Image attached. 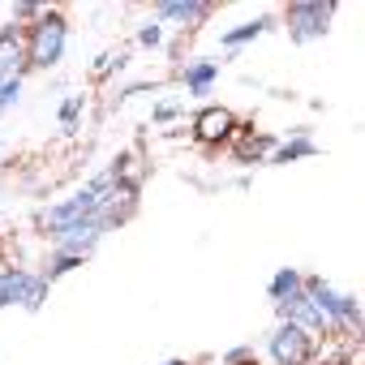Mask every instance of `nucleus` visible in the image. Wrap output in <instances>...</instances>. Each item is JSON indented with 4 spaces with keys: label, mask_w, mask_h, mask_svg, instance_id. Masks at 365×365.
<instances>
[{
    "label": "nucleus",
    "mask_w": 365,
    "mask_h": 365,
    "mask_svg": "<svg viewBox=\"0 0 365 365\" xmlns=\"http://www.w3.org/2000/svg\"><path fill=\"white\" fill-rule=\"evenodd\" d=\"M69 43V26L56 9H43L26 31V69H56Z\"/></svg>",
    "instance_id": "nucleus-1"
},
{
    "label": "nucleus",
    "mask_w": 365,
    "mask_h": 365,
    "mask_svg": "<svg viewBox=\"0 0 365 365\" xmlns=\"http://www.w3.org/2000/svg\"><path fill=\"white\" fill-rule=\"evenodd\" d=\"M339 5L335 0H297V5L284 9V26H288V39L292 43H314L331 31Z\"/></svg>",
    "instance_id": "nucleus-2"
},
{
    "label": "nucleus",
    "mask_w": 365,
    "mask_h": 365,
    "mask_svg": "<svg viewBox=\"0 0 365 365\" xmlns=\"http://www.w3.org/2000/svg\"><path fill=\"white\" fill-rule=\"evenodd\" d=\"M322 348H327L322 339H314L309 331H301L292 322H279L267 339V352H271L275 365H314L322 356Z\"/></svg>",
    "instance_id": "nucleus-3"
},
{
    "label": "nucleus",
    "mask_w": 365,
    "mask_h": 365,
    "mask_svg": "<svg viewBox=\"0 0 365 365\" xmlns=\"http://www.w3.org/2000/svg\"><path fill=\"white\" fill-rule=\"evenodd\" d=\"M48 301V275H35V271H22V267H5L0 271V309H43Z\"/></svg>",
    "instance_id": "nucleus-4"
},
{
    "label": "nucleus",
    "mask_w": 365,
    "mask_h": 365,
    "mask_svg": "<svg viewBox=\"0 0 365 365\" xmlns=\"http://www.w3.org/2000/svg\"><path fill=\"white\" fill-rule=\"evenodd\" d=\"M232 133H237V116H232V108H224V103H207V108L194 112V138H198L202 146L232 142Z\"/></svg>",
    "instance_id": "nucleus-5"
},
{
    "label": "nucleus",
    "mask_w": 365,
    "mask_h": 365,
    "mask_svg": "<svg viewBox=\"0 0 365 365\" xmlns=\"http://www.w3.org/2000/svg\"><path fill=\"white\" fill-rule=\"evenodd\" d=\"M275 314H279V322H292V327L309 331L314 339H322V335H327V322H322V314L314 309V301L305 297V288H301V292H292V297H284V301H275Z\"/></svg>",
    "instance_id": "nucleus-6"
},
{
    "label": "nucleus",
    "mask_w": 365,
    "mask_h": 365,
    "mask_svg": "<svg viewBox=\"0 0 365 365\" xmlns=\"http://www.w3.org/2000/svg\"><path fill=\"white\" fill-rule=\"evenodd\" d=\"M22 35L26 31H18V26L0 31V86H5V82H22V73H31L26 69V39Z\"/></svg>",
    "instance_id": "nucleus-7"
},
{
    "label": "nucleus",
    "mask_w": 365,
    "mask_h": 365,
    "mask_svg": "<svg viewBox=\"0 0 365 365\" xmlns=\"http://www.w3.org/2000/svg\"><path fill=\"white\" fill-rule=\"evenodd\" d=\"M275 146H279V138L258 133V129H250V133H232V159H237V163H262V159H271Z\"/></svg>",
    "instance_id": "nucleus-8"
},
{
    "label": "nucleus",
    "mask_w": 365,
    "mask_h": 365,
    "mask_svg": "<svg viewBox=\"0 0 365 365\" xmlns=\"http://www.w3.org/2000/svg\"><path fill=\"white\" fill-rule=\"evenodd\" d=\"M271 26H275V18H271V14H262V18H250V22H241V26L224 31V35H220V48H224V52H237V48L254 43L258 35H267Z\"/></svg>",
    "instance_id": "nucleus-9"
},
{
    "label": "nucleus",
    "mask_w": 365,
    "mask_h": 365,
    "mask_svg": "<svg viewBox=\"0 0 365 365\" xmlns=\"http://www.w3.org/2000/svg\"><path fill=\"white\" fill-rule=\"evenodd\" d=\"M180 82L190 86V95H194V99H207V95H211V86L220 82V65H215V61H194V65H185Z\"/></svg>",
    "instance_id": "nucleus-10"
},
{
    "label": "nucleus",
    "mask_w": 365,
    "mask_h": 365,
    "mask_svg": "<svg viewBox=\"0 0 365 365\" xmlns=\"http://www.w3.org/2000/svg\"><path fill=\"white\" fill-rule=\"evenodd\" d=\"M155 14H159V26L163 22H185V26H194V22L207 18V5H198V0H163Z\"/></svg>",
    "instance_id": "nucleus-11"
},
{
    "label": "nucleus",
    "mask_w": 365,
    "mask_h": 365,
    "mask_svg": "<svg viewBox=\"0 0 365 365\" xmlns=\"http://www.w3.org/2000/svg\"><path fill=\"white\" fill-rule=\"evenodd\" d=\"M305 155H318V146H314L309 133H297V138H288V142H279V146L271 150L275 163H292V159H305Z\"/></svg>",
    "instance_id": "nucleus-12"
},
{
    "label": "nucleus",
    "mask_w": 365,
    "mask_h": 365,
    "mask_svg": "<svg viewBox=\"0 0 365 365\" xmlns=\"http://www.w3.org/2000/svg\"><path fill=\"white\" fill-rule=\"evenodd\" d=\"M301 284H305V275H301L297 267H279L275 279H271V288H267V297H271V301H284V297L301 292Z\"/></svg>",
    "instance_id": "nucleus-13"
},
{
    "label": "nucleus",
    "mask_w": 365,
    "mask_h": 365,
    "mask_svg": "<svg viewBox=\"0 0 365 365\" xmlns=\"http://www.w3.org/2000/svg\"><path fill=\"white\" fill-rule=\"evenodd\" d=\"M18 99H22V82H5V86H0V116H5Z\"/></svg>",
    "instance_id": "nucleus-14"
},
{
    "label": "nucleus",
    "mask_w": 365,
    "mask_h": 365,
    "mask_svg": "<svg viewBox=\"0 0 365 365\" xmlns=\"http://www.w3.org/2000/svg\"><path fill=\"white\" fill-rule=\"evenodd\" d=\"M163 39H168V35H163V26H159V22H150V26H142V31H138V43H142V48H159Z\"/></svg>",
    "instance_id": "nucleus-15"
},
{
    "label": "nucleus",
    "mask_w": 365,
    "mask_h": 365,
    "mask_svg": "<svg viewBox=\"0 0 365 365\" xmlns=\"http://www.w3.org/2000/svg\"><path fill=\"white\" fill-rule=\"evenodd\" d=\"M78 112H82V99L73 95V99H65V108H61V129L69 133L73 129V120H78Z\"/></svg>",
    "instance_id": "nucleus-16"
},
{
    "label": "nucleus",
    "mask_w": 365,
    "mask_h": 365,
    "mask_svg": "<svg viewBox=\"0 0 365 365\" xmlns=\"http://www.w3.org/2000/svg\"><path fill=\"white\" fill-rule=\"evenodd\" d=\"M43 9H35V5H14V22H35Z\"/></svg>",
    "instance_id": "nucleus-17"
},
{
    "label": "nucleus",
    "mask_w": 365,
    "mask_h": 365,
    "mask_svg": "<svg viewBox=\"0 0 365 365\" xmlns=\"http://www.w3.org/2000/svg\"><path fill=\"white\" fill-rule=\"evenodd\" d=\"M176 116V103H155V112H150V120L159 125V120H172Z\"/></svg>",
    "instance_id": "nucleus-18"
},
{
    "label": "nucleus",
    "mask_w": 365,
    "mask_h": 365,
    "mask_svg": "<svg viewBox=\"0 0 365 365\" xmlns=\"http://www.w3.org/2000/svg\"><path fill=\"white\" fill-rule=\"evenodd\" d=\"M163 365H190V361H185V356H172V361H163Z\"/></svg>",
    "instance_id": "nucleus-19"
},
{
    "label": "nucleus",
    "mask_w": 365,
    "mask_h": 365,
    "mask_svg": "<svg viewBox=\"0 0 365 365\" xmlns=\"http://www.w3.org/2000/svg\"><path fill=\"white\" fill-rule=\"evenodd\" d=\"M0 271H5V262H0Z\"/></svg>",
    "instance_id": "nucleus-20"
}]
</instances>
